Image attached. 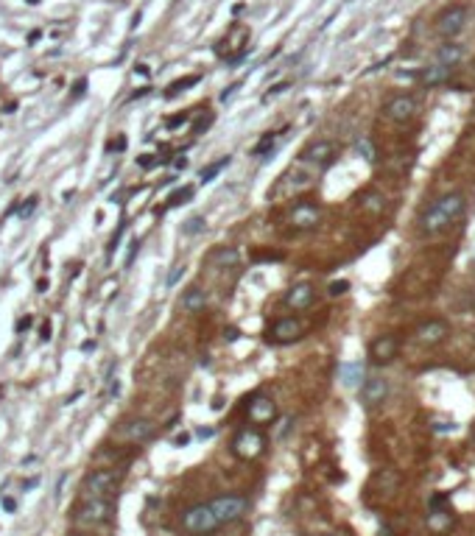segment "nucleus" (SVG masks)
Masks as SVG:
<instances>
[{"label":"nucleus","instance_id":"obj_21","mask_svg":"<svg viewBox=\"0 0 475 536\" xmlns=\"http://www.w3.org/2000/svg\"><path fill=\"white\" fill-rule=\"evenodd\" d=\"M453 525V517L447 514V511H433V514H428V528L430 531H447Z\"/></svg>","mask_w":475,"mask_h":536},{"label":"nucleus","instance_id":"obj_16","mask_svg":"<svg viewBox=\"0 0 475 536\" xmlns=\"http://www.w3.org/2000/svg\"><path fill=\"white\" fill-rule=\"evenodd\" d=\"M302 333H305V324L299 318H280L272 330V338L280 344H288V341H296Z\"/></svg>","mask_w":475,"mask_h":536},{"label":"nucleus","instance_id":"obj_3","mask_svg":"<svg viewBox=\"0 0 475 536\" xmlns=\"http://www.w3.org/2000/svg\"><path fill=\"white\" fill-rule=\"evenodd\" d=\"M182 528H185L188 534L204 536V534H213L216 528H221V523L216 520V514H213L210 506H193V508H188V511L182 514Z\"/></svg>","mask_w":475,"mask_h":536},{"label":"nucleus","instance_id":"obj_15","mask_svg":"<svg viewBox=\"0 0 475 536\" xmlns=\"http://www.w3.org/2000/svg\"><path fill=\"white\" fill-rule=\"evenodd\" d=\"M313 299H316V291H313V285H308V282H299V285H294V288L285 294V305H288L291 311H305V308L313 305Z\"/></svg>","mask_w":475,"mask_h":536},{"label":"nucleus","instance_id":"obj_5","mask_svg":"<svg viewBox=\"0 0 475 536\" xmlns=\"http://www.w3.org/2000/svg\"><path fill=\"white\" fill-rule=\"evenodd\" d=\"M112 514V503L109 500H84L76 511V525L82 528H98L109 520Z\"/></svg>","mask_w":475,"mask_h":536},{"label":"nucleus","instance_id":"obj_19","mask_svg":"<svg viewBox=\"0 0 475 536\" xmlns=\"http://www.w3.org/2000/svg\"><path fill=\"white\" fill-rule=\"evenodd\" d=\"M462 59H464V48H462L459 43H447L436 50V62H439V65H450V67H456Z\"/></svg>","mask_w":475,"mask_h":536},{"label":"nucleus","instance_id":"obj_6","mask_svg":"<svg viewBox=\"0 0 475 536\" xmlns=\"http://www.w3.org/2000/svg\"><path fill=\"white\" fill-rule=\"evenodd\" d=\"M210 508H213L216 520H218L221 525H227V523H235V520L243 517V511H246V500H243V497H235V494H227V497L213 500Z\"/></svg>","mask_w":475,"mask_h":536},{"label":"nucleus","instance_id":"obj_24","mask_svg":"<svg viewBox=\"0 0 475 536\" xmlns=\"http://www.w3.org/2000/svg\"><path fill=\"white\" fill-rule=\"evenodd\" d=\"M364 207L372 210V213H380L383 210V199H380L378 193H369V196H364Z\"/></svg>","mask_w":475,"mask_h":536},{"label":"nucleus","instance_id":"obj_30","mask_svg":"<svg viewBox=\"0 0 475 536\" xmlns=\"http://www.w3.org/2000/svg\"><path fill=\"white\" fill-rule=\"evenodd\" d=\"M3 506H6V511H14V500H11V497H6Z\"/></svg>","mask_w":475,"mask_h":536},{"label":"nucleus","instance_id":"obj_22","mask_svg":"<svg viewBox=\"0 0 475 536\" xmlns=\"http://www.w3.org/2000/svg\"><path fill=\"white\" fill-rule=\"evenodd\" d=\"M361 380H364V369L358 363H352V366L344 369V386L355 389V386H361Z\"/></svg>","mask_w":475,"mask_h":536},{"label":"nucleus","instance_id":"obj_25","mask_svg":"<svg viewBox=\"0 0 475 536\" xmlns=\"http://www.w3.org/2000/svg\"><path fill=\"white\" fill-rule=\"evenodd\" d=\"M227 162H230V160H221V162H216V165H210L207 171H201V179H204V182H210V179L216 177V174H218V171H221V168H224Z\"/></svg>","mask_w":475,"mask_h":536},{"label":"nucleus","instance_id":"obj_28","mask_svg":"<svg viewBox=\"0 0 475 536\" xmlns=\"http://www.w3.org/2000/svg\"><path fill=\"white\" fill-rule=\"evenodd\" d=\"M358 148H361L364 154H367V160H375V148H369V143H367V140H364V143H361Z\"/></svg>","mask_w":475,"mask_h":536},{"label":"nucleus","instance_id":"obj_26","mask_svg":"<svg viewBox=\"0 0 475 536\" xmlns=\"http://www.w3.org/2000/svg\"><path fill=\"white\" fill-rule=\"evenodd\" d=\"M190 196H193V187H185L182 193H174V196H171V204H182V201L190 199Z\"/></svg>","mask_w":475,"mask_h":536},{"label":"nucleus","instance_id":"obj_8","mask_svg":"<svg viewBox=\"0 0 475 536\" xmlns=\"http://www.w3.org/2000/svg\"><path fill=\"white\" fill-rule=\"evenodd\" d=\"M417 109H420V106H417V101H414L411 95H394V98L383 106L386 118L394 121V123H408V121H414Z\"/></svg>","mask_w":475,"mask_h":536},{"label":"nucleus","instance_id":"obj_14","mask_svg":"<svg viewBox=\"0 0 475 536\" xmlns=\"http://www.w3.org/2000/svg\"><path fill=\"white\" fill-rule=\"evenodd\" d=\"M386 397H389V383H386V377H367V380H364V386H361V400H364V405L375 408L380 402H386Z\"/></svg>","mask_w":475,"mask_h":536},{"label":"nucleus","instance_id":"obj_27","mask_svg":"<svg viewBox=\"0 0 475 536\" xmlns=\"http://www.w3.org/2000/svg\"><path fill=\"white\" fill-rule=\"evenodd\" d=\"M199 229H201V218H190L188 226H185V232H188V235H193V232H199Z\"/></svg>","mask_w":475,"mask_h":536},{"label":"nucleus","instance_id":"obj_17","mask_svg":"<svg viewBox=\"0 0 475 536\" xmlns=\"http://www.w3.org/2000/svg\"><path fill=\"white\" fill-rule=\"evenodd\" d=\"M277 416V405L269 400V397H257V400L249 402V419L255 425H266Z\"/></svg>","mask_w":475,"mask_h":536},{"label":"nucleus","instance_id":"obj_2","mask_svg":"<svg viewBox=\"0 0 475 536\" xmlns=\"http://www.w3.org/2000/svg\"><path fill=\"white\" fill-rule=\"evenodd\" d=\"M467 17H470V9L464 3H453V6L442 9L436 14V34L445 37V40L459 37L464 31V26H467Z\"/></svg>","mask_w":475,"mask_h":536},{"label":"nucleus","instance_id":"obj_11","mask_svg":"<svg viewBox=\"0 0 475 536\" xmlns=\"http://www.w3.org/2000/svg\"><path fill=\"white\" fill-rule=\"evenodd\" d=\"M397 352H400V341L394 338V335H378L372 344H369V357L375 360V363H391L394 357H397Z\"/></svg>","mask_w":475,"mask_h":536},{"label":"nucleus","instance_id":"obj_7","mask_svg":"<svg viewBox=\"0 0 475 536\" xmlns=\"http://www.w3.org/2000/svg\"><path fill=\"white\" fill-rule=\"evenodd\" d=\"M447 335H450V324H447L445 318L423 321V324L417 327V333H414L417 344H423V347H436V344H442Z\"/></svg>","mask_w":475,"mask_h":536},{"label":"nucleus","instance_id":"obj_13","mask_svg":"<svg viewBox=\"0 0 475 536\" xmlns=\"http://www.w3.org/2000/svg\"><path fill=\"white\" fill-rule=\"evenodd\" d=\"M322 221V210L311 201H299L294 210H291V223L294 229H313L316 223Z\"/></svg>","mask_w":475,"mask_h":536},{"label":"nucleus","instance_id":"obj_20","mask_svg":"<svg viewBox=\"0 0 475 536\" xmlns=\"http://www.w3.org/2000/svg\"><path fill=\"white\" fill-rule=\"evenodd\" d=\"M204 305H207V296H204V291H199V288H190L188 294L182 296V308L188 313L204 311Z\"/></svg>","mask_w":475,"mask_h":536},{"label":"nucleus","instance_id":"obj_29","mask_svg":"<svg viewBox=\"0 0 475 536\" xmlns=\"http://www.w3.org/2000/svg\"><path fill=\"white\" fill-rule=\"evenodd\" d=\"M344 291H347V282H332V288H330L332 296H338V294H344Z\"/></svg>","mask_w":475,"mask_h":536},{"label":"nucleus","instance_id":"obj_1","mask_svg":"<svg viewBox=\"0 0 475 536\" xmlns=\"http://www.w3.org/2000/svg\"><path fill=\"white\" fill-rule=\"evenodd\" d=\"M464 210H467L464 193H447V196H442L439 201H433L423 213V221H420L423 223V232L425 235H436V232L447 229L450 223H456L464 216Z\"/></svg>","mask_w":475,"mask_h":536},{"label":"nucleus","instance_id":"obj_23","mask_svg":"<svg viewBox=\"0 0 475 536\" xmlns=\"http://www.w3.org/2000/svg\"><path fill=\"white\" fill-rule=\"evenodd\" d=\"M213 263H218V266H230V268H235L238 266V252L235 249H218L216 255H213Z\"/></svg>","mask_w":475,"mask_h":536},{"label":"nucleus","instance_id":"obj_31","mask_svg":"<svg viewBox=\"0 0 475 536\" xmlns=\"http://www.w3.org/2000/svg\"><path fill=\"white\" fill-rule=\"evenodd\" d=\"M319 536H332V534H319Z\"/></svg>","mask_w":475,"mask_h":536},{"label":"nucleus","instance_id":"obj_9","mask_svg":"<svg viewBox=\"0 0 475 536\" xmlns=\"http://www.w3.org/2000/svg\"><path fill=\"white\" fill-rule=\"evenodd\" d=\"M233 450H235L238 458H257L263 452V436L255 428H246V430H240L235 436Z\"/></svg>","mask_w":475,"mask_h":536},{"label":"nucleus","instance_id":"obj_18","mask_svg":"<svg viewBox=\"0 0 475 536\" xmlns=\"http://www.w3.org/2000/svg\"><path fill=\"white\" fill-rule=\"evenodd\" d=\"M450 76H453V67L450 65H428V67H423V73H420V82L425 84V87H439V84H447L450 82Z\"/></svg>","mask_w":475,"mask_h":536},{"label":"nucleus","instance_id":"obj_4","mask_svg":"<svg viewBox=\"0 0 475 536\" xmlns=\"http://www.w3.org/2000/svg\"><path fill=\"white\" fill-rule=\"evenodd\" d=\"M118 484H121V475H115L112 469H98L84 481V500H109L112 491L118 489Z\"/></svg>","mask_w":475,"mask_h":536},{"label":"nucleus","instance_id":"obj_10","mask_svg":"<svg viewBox=\"0 0 475 536\" xmlns=\"http://www.w3.org/2000/svg\"><path fill=\"white\" fill-rule=\"evenodd\" d=\"M332 160H335V143H330V140H316V143H311V145L302 151V162H305V165H319V168H325V165H330Z\"/></svg>","mask_w":475,"mask_h":536},{"label":"nucleus","instance_id":"obj_12","mask_svg":"<svg viewBox=\"0 0 475 536\" xmlns=\"http://www.w3.org/2000/svg\"><path fill=\"white\" fill-rule=\"evenodd\" d=\"M151 436H154V422H148V419L126 422V425L121 428V433H118V439L126 442V445H140V442L151 439Z\"/></svg>","mask_w":475,"mask_h":536}]
</instances>
